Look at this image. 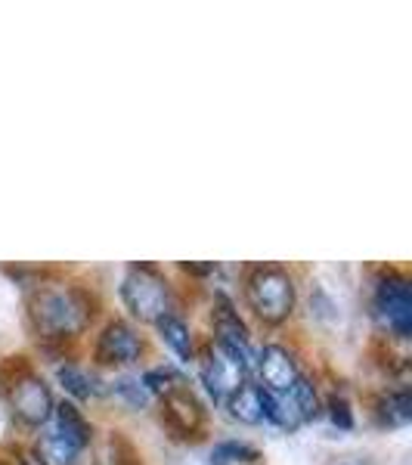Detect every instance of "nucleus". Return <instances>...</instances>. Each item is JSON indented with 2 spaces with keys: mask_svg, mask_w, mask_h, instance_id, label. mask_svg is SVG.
<instances>
[{
  "mask_svg": "<svg viewBox=\"0 0 412 465\" xmlns=\"http://www.w3.org/2000/svg\"><path fill=\"white\" fill-rule=\"evenodd\" d=\"M90 317L93 311L84 292L72 286L41 289L32 298V320L37 332H44L47 339H74L87 329Z\"/></svg>",
  "mask_w": 412,
  "mask_h": 465,
  "instance_id": "f257e3e1",
  "label": "nucleus"
},
{
  "mask_svg": "<svg viewBox=\"0 0 412 465\" xmlns=\"http://www.w3.org/2000/svg\"><path fill=\"white\" fill-rule=\"evenodd\" d=\"M122 302L140 322H155L164 313H174V295L155 264H133L127 270L122 280Z\"/></svg>",
  "mask_w": 412,
  "mask_h": 465,
  "instance_id": "f03ea898",
  "label": "nucleus"
},
{
  "mask_svg": "<svg viewBox=\"0 0 412 465\" xmlns=\"http://www.w3.org/2000/svg\"><path fill=\"white\" fill-rule=\"evenodd\" d=\"M249 307L264 322H286L295 311V280L282 267H254L245 280Z\"/></svg>",
  "mask_w": 412,
  "mask_h": 465,
  "instance_id": "7ed1b4c3",
  "label": "nucleus"
},
{
  "mask_svg": "<svg viewBox=\"0 0 412 465\" xmlns=\"http://www.w3.org/2000/svg\"><path fill=\"white\" fill-rule=\"evenodd\" d=\"M372 313L381 326L387 329L397 339H409L412 332V282L409 276L387 270L381 273L372 292Z\"/></svg>",
  "mask_w": 412,
  "mask_h": 465,
  "instance_id": "20e7f679",
  "label": "nucleus"
},
{
  "mask_svg": "<svg viewBox=\"0 0 412 465\" xmlns=\"http://www.w3.org/2000/svg\"><path fill=\"white\" fill-rule=\"evenodd\" d=\"M319 412H323L319 391H317V385L304 376L298 379L286 394L264 391V422H273L276 429L295 431V429H301L304 422H313Z\"/></svg>",
  "mask_w": 412,
  "mask_h": 465,
  "instance_id": "39448f33",
  "label": "nucleus"
},
{
  "mask_svg": "<svg viewBox=\"0 0 412 465\" xmlns=\"http://www.w3.org/2000/svg\"><path fill=\"white\" fill-rule=\"evenodd\" d=\"M10 410L13 416L19 419L28 429H41V425L50 422L54 416V394H50V385L34 372H22V376L13 379L10 385Z\"/></svg>",
  "mask_w": 412,
  "mask_h": 465,
  "instance_id": "423d86ee",
  "label": "nucleus"
},
{
  "mask_svg": "<svg viewBox=\"0 0 412 465\" xmlns=\"http://www.w3.org/2000/svg\"><path fill=\"white\" fill-rule=\"evenodd\" d=\"M199 360V376H201V385L208 388V394L214 397V403H227L230 394L249 379V372L236 363L230 354H223L221 348L211 341L205 351H201Z\"/></svg>",
  "mask_w": 412,
  "mask_h": 465,
  "instance_id": "0eeeda50",
  "label": "nucleus"
},
{
  "mask_svg": "<svg viewBox=\"0 0 412 465\" xmlns=\"http://www.w3.org/2000/svg\"><path fill=\"white\" fill-rule=\"evenodd\" d=\"M254 372H258V385L270 394H286L298 379H301V366L286 344H264L254 351Z\"/></svg>",
  "mask_w": 412,
  "mask_h": 465,
  "instance_id": "6e6552de",
  "label": "nucleus"
},
{
  "mask_svg": "<svg viewBox=\"0 0 412 465\" xmlns=\"http://www.w3.org/2000/svg\"><path fill=\"white\" fill-rule=\"evenodd\" d=\"M93 357L100 366H131L140 363L143 357V339L140 332L124 320H112L106 322V329L100 332L93 348Z\"/></svg>",
  "mask_w": 412,
  "mask_h": 465,
  "instance_id": "1a4fd4ad",
  "label": "nucleus"
},
{
  "mask_svg": "<svg viewBox=\"0 0 412 465\" xmlns=\"http://www.w3.org/2000/svg\"><path fill=\"white\" fill-rule=\"evenodd\" d=\"M164 403V419L168 425L180 434H196L201 429V419H205V410L196 401V394L180 381L177 388H171L168 394H162Z\"/></svg>",
  "mask_w": 412,
  "mask_h": 465,
  "instance_id": "9d476101",
  "label": "nucleus"
},
{
  "mask_svg": "<svg viewBox=\"0 0 412 465\" xmlns=\"http://www.w3.org/2000/svg\"><path fill=\"white\" fill-rule=\"evenodd\" d=\"M230 410V416L242 425H260L264 422V388L258 381L245 379L242 385L230 394V401L223 403Z\"/></svg>",
  "mask_w": 412,
  "mask_h": 465,
  "instance_id": "9b49d317",
  "label": "nucleus"
},
{
  "mask_svg": "<svg viewBox=\"0 0 412 465\" xmlns=\"http://www.w3.org/2000/svg\"><path fill=\"white\" fill-rule=\"evenodd\" d=\"M54 431L63 434L69 444H74L78 450H84L90 444V438H93V431H90V422L84 419V412L74 407L72 401H59L54 403Z\"/></svg>",
  "mask_w": 412,
  "mask_h": 465,
  "instance_id": "f8f14e48",
  "label": "nucleus"
},
{
  "mask_svg": "<svg viewBox=\"0 0 412 465\" xmlns=\"http://www.w3.org/2000/svg\"><path fill=\"white\" fill-rule=\"evenodd\" d=\"M155 329H159V339L174 351L180 363H196V341H192V332L183 317L164 313L162 320H155Z\"/></svg>",
  "mask_w": 412,
  "mask_h": 465,
  "instance_id": "ddd939ff",
  "label": "nucleus"
},
{
  "mask_svg": "<svg viewBox=\"0 0 412 465\" xmlns=\"http://www.w3.org/2000/svg\"><path fill=\"white\" fill-rule=\"evenodd\" d=\"M78 456H81V450L74 444H69V440L56 431L41 434L37 444H34V462L37 465H78Z\"/></svg>",
  "mask_w": 412,
  "mask_h": 465,
  "instance_id": "4468645a",
  "label": "nucleus"
},
{
  "mask_svg": "<svg viewBox=\"0 0 412 465\" xmlns=\"http://www.w3.org/2000/svg\"><path fill=\"white\" fill-rule=\"evenodd\" d=\"M378 419L385 425H391V429H400V425H407L412 419V391L407 385L403 388H394V391H387L385 397L378 401Z\"/></svg>",
  "mask_w": 412,
  "mask_h": 465,
  "instance_id": "2eb2a0df",
  "label": "nucleus"
},
{
  "mask_svg": "<svg viewBox=\"0 0 412 465\" xmlns=\"http://www.w3.org/2000/svg\"><path fill=\"white\" fill-rule=\"evenodd\" d=\"M260 453L245 440H217L211 447V465H251Z\"/></svg>",
  "mask_w": 412,
  "mask_h": 465,
  "instance_id": "dca6fc26",
  "label": "nucleus"
},
{
  "mask_svg": "<svg viewBox=\"0 0 412 465\" xmlns=\"http://www.w3.org/2000/svg\"><path fill=\"white\" fill-rule=\"evenodd\" d=\"M56 379H59V385L65 388V394H72L74 401H90L93 394H100L93 388V379L87 376L81 366H74V363H63L56 370Z\"/></svg>",
  "mask_w": 412,
  "mask_h": 465,
  "instance_id": "f3484780",
  "label": "nucleus"
},
{
  "mask_svg": "<svg viewBox=\"0 0 412 465\" xmlns=\"http://www.w3.org/2000/svg\"><path fill=\"white\" fill-rule=\"evenodd\" d=\"M112 394H118L127 407H133V410H146L149 403H152V394L143 388V381L133 376H118L112 381Z\"/></svg>",
  "mask_w": 412,
  "mask_h": 465,
  "instance_id": "a211bd4d",
  "label": "nucleus"
},
{
  "mask_svg": "<svg viewBox=\"0 0 412 465\" xmlns=\"http://www.w3.org/2000/svg\"><path fill=\"white\" fill-rule=\"evenodd\" d=\"M140 381H143V388H146V391L152 394V397H155V394L162 397V394H168L171 388H177L183 379H180L177 372L171 370V366H155V370H146L143 376H140Z\"/></svg>",
  "mask_w": 412,
  "mask_h": 465,
  "instance_id": "6ab92c4d",
  "label": "nucleus"
},
{
  "mask_svg": "<svg viewBox=\"0 0 412 465\" xmlns=\"http://www.w3.org/2000/svg\"><path fill=\"white\" fill-rule=\"evenodd\" d=\"M323 410L329 412V419H332L335 429H341V431L354 429V410H350V401L344 394H338V391L329 394L326 403H323Z\"/></svg>",
  "mask_w": 412,
  "mask_h": 465,
  "instance_id": "aec40b11",
  "label": "nucleus"
},
{
  "mask_svg": "<svg viewBox=\"0 0 412 465\" xmlns=\"http://www.w3.org/2000/svg\"><path fill=\"white\" fill-rule=\"evenodd\" d=\"M344 465H366V462H359V460H354V462H344Z\"/></svg>",
  "mask_w": 412,
  "mask_h": 465,
  "instance_id": "412c9836",
  "label": "nucleus"
}]
</instances>
